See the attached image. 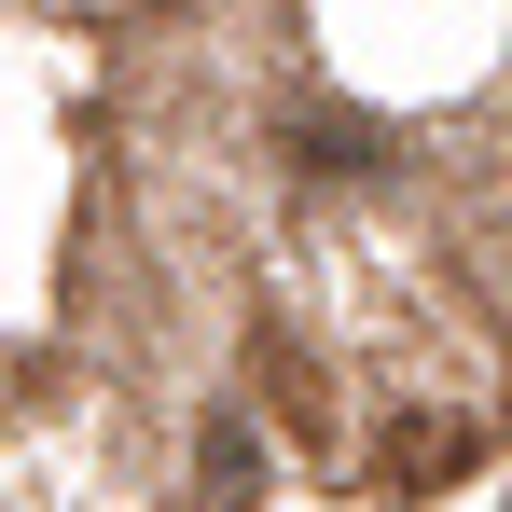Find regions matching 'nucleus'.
Wrapping results in <instances>:
<instances>
[{"mask_svg":"<svg viewBox=\"0 0 512 512\" xmlns=\"http://www.w3.org/2000/svg\"><path fill=\"white\" fill-rule=\"evenodd\" d=\"M457 457H471V443H457V429H443V416H416V443H402V485H443Z\"/></svg>","mask_w":512,"mask_h":512,"instance_id":"nucleus-1","label":"nucleus"}]
</instances>
